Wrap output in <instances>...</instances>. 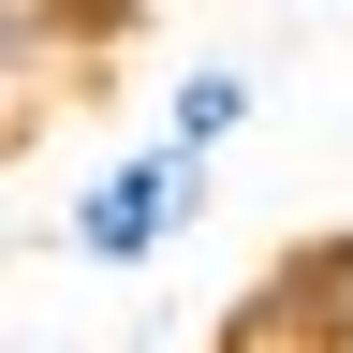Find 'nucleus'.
I'll return each mask as SVG.
<instances>
[{"label":"nucleus","instance_id":"nucleus-1","mask_svg":"<svg viewBox=\"0 0 353 353\" xmlns=\"http://www.w3.org/2000/svg\"><path fill=\"white\" fill-rule=\"evenodd\" d=\"M206 192H221V148L148 132V148H118V162L59 206V250H74V265H103V280H132V265H162V250L206 221Z\"/></svg>","mask_w":353,"mask_h":353},{"label":"nucleus","instance_id":"nucleus-2","mask_svg":"<svg viewBox=\"0 0 353 353\" xmlns=\"http://www.w3.org/2000/svg\"><path fill=\"white\" fill-rule=\"evenodd\" d=\"M250 103H265L250 59H176V74H162V132H192V148H236Z\"/></svg>","mask_w":353,"mask_h":353}]
</instances>
